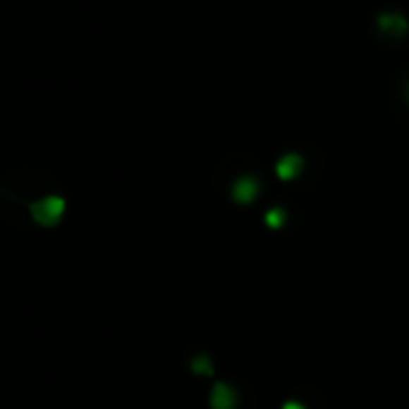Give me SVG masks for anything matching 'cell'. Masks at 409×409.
<instances>
[{"mask_svg": "<svg viewBox=\"0 0 409 409\" xmlns=\"http://www.w3.org/2000/svg\"><path fill=\"white\" fill-rule=\"evenodd\" d=\"M63 212H66V200L58 195L44 197V200L32 204V217L39 221L41 226H56L61 221Z\"/></svg>", "mask_w": 409, "mask_h": 409, "instance_id": "1", "label": "cell"}]
</instances>
